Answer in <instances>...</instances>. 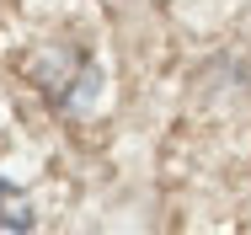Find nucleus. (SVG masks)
I'll use <instances>...</instances> for the list:
<instances>
[{"instance_id": "nucleus-1", "label": "nucleus", "mask_w": 251, "mask_h": 235, "mask_svg": "<svg viewBox=\"0 0 251 235\" xmlns=\"http://www.w3.org/2000/svg\"><path fill=\"white\" fill-rule=\"evenodd\" d=\"M11 230H32V203L11 182H0V235H11Z\"/></svg>"}]
</instances>
